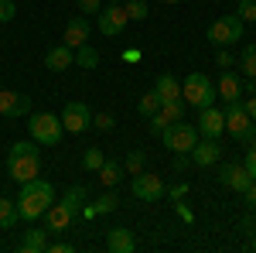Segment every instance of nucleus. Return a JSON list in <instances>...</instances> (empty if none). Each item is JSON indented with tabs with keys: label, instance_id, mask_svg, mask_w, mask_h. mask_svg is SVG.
Listing matches in <instances>:
<instances>
[{
	"label": "nucleus",
	"instance_id": "f257e3e1",
	"mask_svg": "<svg viewBox=\"0 0 256 253\" xmlns=\"http://www.w3.org/2000/svg\"><path fill=\"white\" fill-rule=\"evenodd\" d=\"M55 202V188L44 181V178H31L20 185V195H18V215L20 219H38L44 215V209Z\"/></svg>",
	"mask_w": 256,
	"mask_h": 253
},
{
	"label": "nucleus",
	"instance_id": "f03ea898",
	"mask_svg": "<svg viewBox=\"0 0 256 253\" xmlns=\"http://www.w3.org/2000/svg\"><path fill=\"white\" fill-rule=\"evenodd\" d=\"M181 99L184 103H192L195 110H205V106H216V82L205 76V72H192V76L181 82Z\"/></svg>",
	"mask_w": 256,
	"mask_h": 253
},
{
	"label": "nucleus",
	"instance_id": "7ed1b4c3",
	"mask_svg": "<svg viewBox=\"0 0 256 253\" xmlns=\"http://www.w3.org/2000/svg\"><path fill=\"white\" fill-rule=\"evenodd\" d=\"M28 134L41 147H55L65 134V127H62V117H55V113H31L28 117Z\"/></svg>",
	"mask_w": 256,
	"mask_h": 253
},
{
	"label": "nucleus",
	"instance_id": "20e7f679",
	"mask_svg": "<svg viewBox=\"0 0 256 253\" xmlns=\"http://www.w3.org/2000/svg\"><path fill=\"white\" fill-rule=\"evenodd\" d=\"M160 137H164V147H168V151H174V154H192V147L198 144V137H202V134H198L195 123L178 120V123H171V127H164Z\"/></svg>",
	"mask_w": 256,
	"mask_h": 253
},
{
	"label": "nucleus",
	"instance_id": "39448f33",
	"mask_svg": "<svg viewBox=\"0 0 256 253\" xmlns=\"http://www.w3.org/2000/svg\"><path fill=\"white\" fill-rule=\"evenodd\" d=\"M242 38V18L239 14H222L218 21H212L208 28V41L216 48H226V45H236Z\"/></svg>",
	"mask_w": 256,
	"mask_h": 253
},
{
	"label": "nucleus",
	"instance_id": "423d86ee",
	"mask_svg": "<svg viewBox=\"0 0 256 253\" xmlns=\"http://www.w3.org/2000/svg\"><path fill=\"white\" fill-rule=\"evenodd\" d=\"M96 18H99V31L106 38H120L123 28H126V21H130V14H126L123 4H106V7H99Z\"/></svg>",
	"mask_w": 256,
	"mask_h": 253
},
{
	"label": "nucleus",
	"instance_id": "0eeeda50",
	"mask_svg": "<svg viewBox=\"0 0 256 253\" xmlns=\"http://www.w3.org/2000/svg\"><path fill=\"white\" fill-rule=\"evenodd\" d=\"M62 127L68 130V134H82V130H89L92 127V110L79 103V99H72V103H65V110H62Z\"/></svg>",
	"mask_w": 256,
	"mask_h": 253
},
{
	"label": "nucleus",
	"instance_id": "6e6552de",
	"mask_svg": "<svg viewBox=\"0 0 256 253\" xmlns=\"http://www.w3.org/2000/svg\"><path fill=\"white\" fill-rule=\"evenodd\" d=\"M130 188H134V198L137 202H160L164 198V181L158 175H150V171H137Z\"/></svg>",
	"mask_w": 256,
	"mask_h": 253
},
{
	"label": "nucleus",
	"instance_id": "1a4fd4ad",
	"mask_svg": "<svg viewBox=\"0 0 256 253\" xmlns=\"http://www.w3.org/2000/svg\"><path fill=\"white\" fill-rule=\"evenodd\" d=\"M31 113V96L18 93V89H0V117L7 120H20Z\"/></svg>",
	"mask_w": 256,
	"mask_h": 253
},
{
	"label": "nucleus",
	"instance_id": "9d476101",
	"mask_svg": "<svg viewBox=\"0 0 256 253\" xmlns=\"http://www.w3.org/2000/svg\"><path fill=\"white\" fill-rule=\"evenodd\" d=\"M7 175L14 181H31L41 175V154H20V157H7Z\"/></svg>",
	"mask_w": 256,
	"mask_h": 253
},
{
	"label": "nucleus",
	"instance_id": "9b49d317",
	"mask_svg": "<svg viewBox=\"0 0 256 253\" xmlns=\"http://www.w3.org/2000/svg\"><path fill=\"white\" fill-rule=\"evenodd\" d=\"M222 113H226V130L236 137V140H246L250 127H253V117L246 113V106H242V103L236 99V103H229V106H226Z\"/></svg>",
	"mask_w": 256,
	"mask_h": 253
},
{
	"label": "nucleus",
	"instance_id": "f8f14e48",
	"mask_svg": "<svg viewBox=\"0 0 256 253\" xmlns=\"http://www.w3.org/2000/svg\"><path fill=\"white\" fill-rule=\"evenodd\" d=\"M184 99H168V103H160V110L154 113V117H147L150 120V130L154 134H160L164 127H171V123H178V120H184Z\"/></svg>",
	"mask_w": 256,
	"mask_h": 253
},
{
	"label": "nucleus",
	"instance_id": "ddd939ff",
	"mask_svg": "<svg viewBox=\"0 0 256 253\" xmlns=\"http://www.w3.org/2000/svg\"><path fill=\"white\" fill-rule=\"evenodd\" d=\"M218 181H222L226 188H232V192H246L250 181H253V175L246 171V164H222V168H218Z\"/></svg>",
	"mask_w": 256,
	"mask_h": 253
},
{
	"label": "nucleus",
	"instance_id": "4468645a",
	"mask_svg": "<svg viewBox=\"0 0 256 253\" xmlns=\"http://www.w3.org/2000/svg\"><path fill=\"white\" fill-rule=\"evenodd\" d=\"M195 127H198V134H202V137H216V140H218L222 130H226V113L216 110V106H205Z\"/></svg>",
	"mask_w": 256,
	"mask_h": 253
},
{
	"label": "nucleus",
	"instance_id": "2eb2a0df",
	"mask_svg": "<svg viewBox=\"0 0 256 253\" xmlns=\"http://www.w3.org/2000/svg\"><path fill=\"white\" fill-rule=\"evenodd\" d=\"M89 31H92V28H89L86 14H79V18H72L68 24H65V35H62V41H65L72 52H76L79 45H86V41H89Z\"/></svg>",
	"mask_w": 256,
	"mask_h": 253
},
{
	"label": "nucleus",
	"instance_id": "dca6fc26",
	"mask_svg": "<svg viewBox=\"0 0 256 253\" xmlns=\"http://www.w3.org/2000/svg\"><path fill=\"white\" fill-rule=\"evenodd\" d=\"M44 65L52 69V72H65L68 65H76V52L62 41V45H52L48 52H44Z\"/></svg>",
	"mask_w": 256,
	"mask_h": 253
},
{
	"label": "nucleus",
	"instance_id": "f3484780",
	"mask_svg": "<svg viewBox=\"0 0 256 253\" xmlns=\"http://www.w3.org/2000/svg\"><path fill=\"white\" fill-rule=\"evenodd\" d=\"M218 151H222V147H218L216 137H205V140H198L195 147H192V161H195L198 168H212L218 161Z\"/></svg>",
	"mask_w": 256,
	"mask_h": 253
},
{
	"label": "nucleus",
	"instance_id": "a211bd4d",
	"mask_svg": "<svg viewBox=\"0 0 256 253\" xmlns=\"http://www.w3.org/2000/svg\"><path fill=\"white\" fill-rule=\"evenodd\" d=\"M106 246H110V253H134L137 250V239H134V233L126 226H116V229L106 233Z\"/></svg>",
	"mask_w": 256,
	"mask_h": 253
},
{
	"label": "nucleus",
	"instance_id": "6ab92c4d",
	"mask_svg": "<svg viewBox=\"0 0 256 253\" xmlns=\"http://www.w3.org/2000/svg\"><path fill=\"white\" fill-rule=\"evenodd\" d=\"M44 219H48V229H55V233H62V229H68V226H72V219H76V212H72L68 205H62V202H52V205L44 209Z\"/></svg>",
	"mask_w": 256,
	"mask_h": 253
},
{
	"label": "nucleus",
	"instance_id": "aec40b11",
	"mask_svg": "<svg viewBox=\"0 0 256 253\" xmlns=\"http://www.w3.org/2000/svg\"><path fill=\"white\" fill-rule=\"evenodd\" d=\"M216 93L226 103H236L239 96H242V79L236 76V72H229V69H222V76H218V86H216Z\"/></svg>",
	"mask_w": 256,
	"mask_h": 253
},
{
	"label": "nucleus",
	"instance_id": "412c9836",
	"mask_svg": "<svg viewBox=\"0 0 256 253\" xmlns=\"http://www.w3.org/2000/svg\"><path fill=\"white\" fill-rule=\"evenodd\" d=\"M154 93H158L160 103H168V99H181V82H178L171 72H160L158 82H154Z\"/></svg>",
	"mask_w": 256,
	"mask_h": 253
},
{
	"label": "nucleus",
	"instance_id": "4be33fe9",
	"mask_svg": "<svg viewBox=\"0 0 256 253\" xmlns=\"http://www.w3.org/2000/svg\"><path fill=\"white\" fill-rule=\"evenodd\" d=\"M48 229H28L20 239V253H44L48 250Z\"/></svg>",
	"mask_w": 256,
	"mask_h": 253
},
{
	"label": "nucleus",
	"instance_id": "5701e85b",
	"mask_svg": "<svg viewBox=\"0 0 256 253\" xmlns=\"http://www.w3.org/2000/svg\"><path fill=\"white\" fill-rule=\"evenodd\" d=\"M18 198H4L0 195V229H14L18 226Z\"/></svg>",
	"mask_w": 256,
	"mask_h": 253
},
{
	"label": "nucleus",
	"instance_id": "b1692460",
	"mask_svg": "<svg viewBox=\"0 0 256 253\" xmlns=\"http://www.w3.org/2000/svg\"><path fill=\"white\" fill-rule=\"evenodd\" d=\"M96 175H99V181H102L106 188H113V185H120V181H123V175H126V171H123V164H116V161H102V168H99Z\"/></svg>",
	"mask_w": 256,
	"mask_h": 253
},
{
	"label": "nucleus",
	"instance_id": "393cba45",
	"mask_svg": "<svg viewBox=\"0 0 256 253\" xmlns=\"http://www.w3.org/2000/svg\"><path fill=\"white\" fill-rule=\"evenodd\" d=\"M86 195H89V188H86V185H72L68 192L62 195V205H68L72 212L79 215V212H82V205H86Z\"/></svg>",
	"mask_w": 256,
	"mask_h": 253
},
{
	"label": "nucleus",
	"instance_id": "a878e982",
	"mask_svg": "<svg viewBox=\"0 0 256 253\" xmlns=\"http://www.w3.org/2000/svg\"><path fill=\"white\" fill-rule=\"evenodd\" d=\"M76 65H82V69H96V65H99V52L89 45V41L76 48Z\"/></svg>",
	"mask_w": 256,
	"mask_h": 253
},
{
	"label": "nucleus",
	"instance_id": "bb28decb",
	"mask_svg": "<svg viewBox=\"0 0 256 253\" xmlns=\"http://www.w3.org/2000/svg\"><path fill=\"white\" fill-rule=\"evenodd\" d=\"M239 69L246 79H256V45H246L242 55H239Z\"/></svg>",
	"mask_w": 256,
	"mask_h": 253
},
{
	"label": "nucleus",
	"instance_id": "cd10ccee",
	"mask_svg": "<svg viewBox=\"0 0 256 253\" xmlns=\"http://www.w3.org/2000/svg\"><path fill=\"white\" fill-rule=\"evenodd\" d=\"M158 110H160V99H158L154 89H150V93H144V96L137 99V113H140V117H154Z\"/></svg>",
	"mask_w": 256,
	"mask_h": 253
},
{
	"label": "nucleus",
	"instance_id": "c85d7f7f",
	"mask_svg": "<svg viewBox=\"0 0 256 253\" xmlns=\"http://www.w3.org/2000/svg\"><path fill=\"white\" fill-rule=\"evenodd\" d=\"M144 164H147V154L144 151H130L126 161H123V171L126 175H137V171H144Z\"/></svg>",
	"mask_w": 256,
	"mask_h": 253
},
{
	"label": "nucleus",
	"instance_id": "c756f323",
	"mask_svg": "<svg viewBox=\"0 0 256 253\" xmlns=\"http://www.w3.org/2000/svg\"><path fill=\"white\" fill-rule=\"evenodd\" d=\"M102 161H106L102 151H99V147H89V151L82 154V168H86V171H99V168H102Z\"/></svg>",
	"mask_w": 256,
	"mask_h": 253
},
{
	"label": "nucleus",
	"instance_id": "7c9ffc66",
	"mask_svg": "<svg viewBox=\"0 0 256 253\" xmlns=\"http://www.w3.org/2000/svg\"><path fill=\"white\" fill-rule=\"evenodd\" d=\"M123 7H126V14H130V21H147V14H150V7H147L144 0H126Z\"/></svg>",
	"mask_w": 256,
	"mask_h": 253
},
{
	"label": "nucleus",
	"instance_id": "2f4dec72",
	"mask_svg": "<svg viewBox=\"0 0 256 253\" xmlns=\"http://www.w3.org/2000/svg\"><path fill=\"white\" fill-rule=\"evenodd\" d=\"M20 154H41V151L34 147V140H18V144L10 147V154H7V157H20Z\"/></svg>",
	"mask_w": 256,
	"mask_h": 253
},
{
	"label": "nucleus",
	"instance_id": "473e14b6",
	"mask_svg": "<svg viewBox=\"0 0 256 253\" xmlns=\"http://www.w3.org/2000/svg\"><path fill=\"white\" fill-rule=\"evenodd\" d=\"M14 18H18V4L14 0H0V24H7Z\"/></svg>",
	"mask_w": 256,
	"mask_h": 253
},
{
	"label": "nucleus",
	"instance_id": "72a5a7b5",
	"mask_svg": "<svg viewBox=\"0 0 256 253\" xmlns=\"http://www.w3.org/2000/svg\"><path fill=\"white\" fill-rule=\"evenodd\" d=\"M92 127H96V130H113V127H116V117H113V113H96V117H92Z\"/></svg>",
	"mask_w": 256,
	"mask_h": 253
},
{
	"label": "nucleus",
	"instance_id": "f704fd0d",
	"mask_svg": "<svg viewBox=\"0 0 256 253\" xmlns=\"http://www.w3.org/2000/svg\"><path fill=\"white\" fill-rule=\"evenodd\" d=\"M236 14H239L242 21H256V0H239Z\"/></svg>",
	"mask_w": 256,
	"mask_h": 253
},
{
	"label": "nucleus",
	"instance_id": "c9c22d12",
	"mask_svg": "<svg viewBox=\"0 0 256 253\" xmlns=\"http://www.w3.org/2000/svg\"><path fill=\"white\" fill-rule=\"evenodd\" d=\"M116 205H120V198H116L113 192H106V195H102V198L96 202V212H113Z\"/></svg>",
	"mask_w": 256,
	"mask_h": 253
},
{
	"label": "nucleus",
	"instance_id": "e433bc0d",
	"mask_svg": "<svg viewBox=\"0 0 256 253\" xmlns=\"http://www.w3.org/2000/svg\"><path fill=\"white\" fill-rule=\"evenodd\" d=\"M184 195H188V185H184V181H178V185L168 188V198H171V202H181Z\"/></svg>",
	"mask_w": 256,
	"mask_h": 253
},
{
	"label": "nucleus",
	"instance_id": "4c0bfd02",
	"mask_svg": "<svg viewBox=\"0 0 256 253\" xmlns=\"http://www.w3.org/2000/svg\"><path fill=\"white\" fill-rule=\"evenodd\" d=\"M99 7H102V0H79L82 14H99Z\"/></svg>",
	"mask_w": 256,
	"mask_h": 253
},
{
	"label": "nucleus",
	"instance_id": "58836bf2",
	"mask_svg": "<svg viewBox=\"0 0 256 253\" xmlns=\"http://www.w3.org/2000/svg\"><path fill=\"white\" fill-rule=\"evenodd\" d=\"M242 198H246V209H256V178L250 181V188L242 192Z\"/></svg>",
	"mask_w": 256,
	"mask_h": 253
},
{
	"label": "nucleus",
	"instance_id": "ea45409f",
	"mask_svg": "<svg viewBox=\"0 0 256 253\" xmlns=\"http://www.w3.org/2000/svg\"><path fill=\"white\" fill-rule=\"evenodd\" d=\"M216 65H218V69H232V55H229L226 48H218V55H216Z\"/></svg>",
	"mask_w": 256,
	"mask_h": 253
},
{
	"label": "nucleus",
	"instance_id": "a19ab883",
	"mask_svg": "<svg viewBox=\"0 0 256 253\" xmlns=\"http://www.w3.org/2000/svg\"><path fill=\"white\" fill-rule=\"evenodd\" d=\"M246 171H250V175L256 178V144L250 147V154H246Z\"/></svg>",
	"mask_w": 256,
	"mask_h": 253
},
{
	"label": "nucleus",
	"instance_id": "79ce46f5",
	"mask_svg": "<svg viewBox=\"0 0 256 253\" xmlns=\"http://www.w3.org/2000/svg\"><path fill=\"white\" fill-rule=\"evenodd\" d=\"M48 250L52 253H72L76 246H72V243H48Z\"/></svg>",
	"mask_w": 256,
	"mask_h": 253
},
{
	"label": "nucleus",
	"instance_id": "37998d69",
	"mask_svg": "<svg viewBox=\"0 0 256 253\" xmlns=\"http://www.w3.org/2000/svg\"><path fill=\"white\" fill-rule=\"evenodd\" d=\"M242 106H246V113H250V117H253V123H256V93H253L250 99H246Z\"/></svg>",
	"mask_w": 256,
	"mask_h": 253
},
{
	"label": "nucleus",
	"instance_id": "c03bdc74",
	"mask_svg": "<svg viewBox=\"0 0 256 253\" xmlns=\"http://www.w3.org/2000/svg\"><path fill=\"white\" fill-rule=\"evenodd\" d=\"M188 164H192L188 157H184V154H178V161H174V171H188Z\"/></svg>",
	"mask_w": 256,
	"mask_h": 253
},
{
	"label": "nucleus",
	"instance_id": "a18cd8bd",
	"mask_svg": "<svg viewBox=\"0 0 256 253\" xmlns=\"http://www.w3.org/2000/svg\"><path fill=\"white\" fill-rule=\"evenodd\" d=\"M242 144H250V147H253V144H256V123H253V127H250V134H246V140H242Z\"/></svg>",
	"mask_w": 256,
	"mask_h": 253
},
{
	"label": "nucleus",
	"instance_id": "49530a36",
	"mask_svg": "<svg viewBox=\"0 0 256 253\" xmlns=\"http://www.w3.org/2000/svg\"><path fill=\"white\" fill-rule=\"evenodd\" d=\"M123 59H126V62H140V52H134V48H130V52H123Z\"/></svg>",
	"mask_w": 256,
	"mask_h": 253
},
{
	"label": "nucleus",
	"instance_id": "de8ad7c7",
	"mask_svg": "<svg viewBox=\"0 0 256 253\" xmlns=\"http://www.w3.org/2000/svg\"><path fill=\"white\" fill-rule=\"evenodd\" d=\"M160 4H181V0H160Z\"/></svg>",
	"mask_w": 256,
	"mask_h": 253
},
{
	"label": "nucleus",
	"instance_id": "09e8293b",
	"mask_svg": "<svg viewBox=\"0 0 256 253\" xmlns=\"http://www.w3.org/2000/svg\"><path fill=\"white\" fill-rule=\"evenodd\" d=\"M106 4H123V0H106Z\"/></svg>",
	"mask_w": 256,
	"mask_h": 253
}]
</instances>
